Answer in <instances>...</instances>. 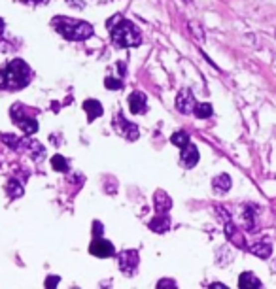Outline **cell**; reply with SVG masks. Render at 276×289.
<instances>
[{
	"mask_svg": "<svg viewBox=\"0 0 276 289\" xmlns=\"http://www.w3.org/2000/svg\"><path fill=\"white\" fill-rule=\"evenodd\" d=\"M171 140H172L174 146H180V148H184V146H187V144H189V134H187V132H184V131L174 132Z\"/></svg>",
	"mask_w": 276,
	"mask_h": 289,
	"instance_id": "20",
	"label": "cell"
},
{
	"mask_svg": "<svg viewBox=\"0 0 276 289\" xmlns=\"http://www.w3.org/2000/svg\"><path fill=\"white\" fill-rule=\"evenodd\" d=\"M174 286H176V284L172 280H161L157 284V288H174Z\"/></svg>",
	"mask_w": 276,
	"mask_h": 289,
	"instance_id": "25",
	"label": "cell"
},
{
	"mask_svg": "<svg viewBox=\"0 0 276 289\" xmlns=\"http://www.w3.org/2000/svg\"><path fill=\"white\" fill-rule=\"evenodd\" d=\"M248 250H250V253H254L256 257H261V259H269L273 255V246L269 242H256L252 244Z\"/></svg>",
	"mask_w": 276,
	"mask_h": 289,
	"instance_id": "13",
	"label": "cell"
},
{
	"mask_svg": "<svg viewBox=\"0 0 276 289\" xmlns=\"http://www.w3.org/2000/svg\"><path fill=\"white\" fill-rule=\"evenodd\" d=\"M171 196L167 195V193H163V191H157L155 193V208H157V212H165V210H171Z\"/></svg>",
	"mask_w": 276,
	"mask_h": 289,
	"instance_id": "17",
	"label": "cell"
},
{
	"mask_svg": "<svg viewBox=\"0 0 276 289\" xmlns=\"http://www.w3.org/2000/svg\"><path fill=\"white\" fill-rule=\"evenodd\" d=\"M6 189H8V195L13 196V198H17V196L23 195V186H21L17 180H10Z\"/></svg>",
	"mask_w": 276,
	"mask_h": 289,
	"instance_id": "21",
	"label": "cell"
},
{
	"mask_svg": "<svg viewBox=\"0 0 276 289\" xmlns=\"http://www.w3.org/2000/svg\"><path fill=\"white\" fill-rule=\"evenodd\" d=\"M57 282H59V276H51V278L46 282V286H48V288H55V284H57Z\"/></svg>",
	"mask_w": 276,
	"mask_h": 289,
	"instance_id": "26",
	"label": "cell"
},
{
	"mask_svg": "<svg viewBox=\"0 0 276 289\" xmlns=\"http://www.w3.org/2000/svg\"><path fill=\"white\" fill-rule=\"evenodd\" d=\"M117 265H119V271L125 272V274H133L138 267V253L133 252V250H127V252H121L119 257H117Z\"/></svg>",
	"mask_w": 276,
	"mask_h": 289,
	"instance_id": "5",
	"label": "cell"
},
{
	"mask_svg": "<svg viewBox=\"0 0 276 289\" xmlns=\"http://www.w3.org/2000/svg\"><path fill=\"white\" fill-rule=\"evenodd\" d=\"M244 223H246V229L250 233H256V212H254V208H246V212H244Z\"/></svg>",
	"mask_w": 276,
	"mask_h": 289,
	"instance_id": "18",
	"label": "cell"
},
{
	"mask_svg": "<svg viewBox=\"0 0 276 289\" xmlns=\"http://www.w3.org/2000/svg\"><path fill=\"white\" fill-rule=\"evenodd\" d=\"M89 252L93 253L95 257H112L115 250L114 246H112V242H108L104 238H98L96 236L95 240L91 242V246H89Z\"/></svg>",
	"mask_w": 276,
	"mask_h": 289,
	"instance_id": "6",
	"label": "cell"
},
{
	"mask_svg": "<svg viewBox=\"0 0 276 289\" xmlns=\"http://www.w3.org/2000/svg\"><path fill=\"white\" fill-rule=\"evenodd\" d=\"M102 233V225L98 223V221H95V234L96 236H98V234Z\"/></svg>",
	"mask_w": 276,
	"mask_h": 289,
	"instance_id": "27",
	"label": "cell"
},
{
	"mask_svg": "<svg viewBox=\"0 0 276 289\" xmlns=\"http://www.w3.org/2000/svg\"><path fill=\"white\" fill-rule=\"evenodd\" d=\"M2 30H4V21L0 19V34H2Z\"/></svg>",
	"mask_w": 276,
	"mask_h": 289,
	"instance_id": "28",
	"label": "cell"
},
{
	"mask_svg": "<svg viewBox=\"0 0 276 289\" xmlns=\"http://www.w3.org/2000/svg\"><path fill=\"white\" fill-rule=\"evenodd\" d=\"M182 163H184V167L185 168H193L197 163H199V149L195 148L193 144H187V146H184L182 148Z\"/></svg>",
	"mask_w": 276,
	"mask_h": 289,
	"instance_id": "9",
	"label": "cell"
},
{
	"mask_svg": "<svg viewBox=\"0 0 276 289\" xmlns=\"http://www.w3.org/2000/svg\"><path fill=\"white\" fill-rule=\"evenodd\" d=\"M104 85L108 87V89H121V87H123L121 80H115V78H106Z\"/></svg>",
	"mask_w": 276,
	"mask_h": 289,
	"instance_id": "24",
	"label": "cell"
},
{
	"mask_svg": "<svg viewBox=\"0 0 276 289\" xmlns=\"http://www.w3.org/2000/svg\"><path fill=\"white\" fill-rule=\"evenodd\" d=\"M19 2H29V0H19Z\"/></svg>",
	"mask_w": 276,
	"mask_h": 289,
	"instance_id": "30",
	"label": "cell"
},
{
	"mask_svg": "<svg viewBox=\"0 0 276 289\" xmlns=\"http://www.w3.org/2000/svg\"><path fill=\"white\" fill-rule=\"evenodd\" d=\"M84 110L87 112V117H89V121H93L96 117H100L102 115V106L98 100H93V98H89L84 102Z\"/></svg>",
	"mask_w": 276,
	"mask_h": 289,
	"instance_id": "14",
	"label": "cell"
},
{
	"mask_svg": "<svg viewBox=\"0 0 276 289\" xmlns=\"http://www.w3.org/2000/svg\"><path fill=\"white\" fill-rule=\"evenodd\" d=\"M108 28L112 32V42L119 47H134L140 46L142 36L140 30L134 27L131 21L123 19L121 15H114L108 21Z\"/></svg>",
	"mask_w": 276,
	"mask_h": 289,
	"instance_id": "1",
	"label": "cell"
},
{
	"mask_svg": "<svg viewBox=\"0 0 276 289\" xmlns=\"http://www.w3.org/2000/svg\"><path fill=\"white\" fill-rule=\"evenodd\" d=\"M225 234H227V238L231 240L233 244H237L238 248H248L246 242H244V236L240 234V231L237 229V225L227 221L225 223Z\"/></svg>",
	"mask_w": 276,
	"mask_h": 289,
	"instance_id": "11",
	"label": "cell"
},
{
	"mask_svg": "<svg viewBox=\"0 0 276 289\" xmlns=\"http://www.w3.org/2000/svg\"><path fill=\"white\" fill-rule=\"evenodd\" d=\"M29 80H30V68L21 59H13L0 72V87L21 89V87H25V85L29 84Z\"/></svg>",
	"mask_w": 276,
	"mask_h": 289,
	"instance_id": "2",
	"label": "cell"
},
{
	"mask_svg": "<svg viewBox=\"0 0 276 289\" xmlns=\"http://www.w3.org/2000/svg\"><path fill=\"white\" fill-rule=\"evenodd\" d=\"M0 138H2L4 144H8L10 148H15V149L21 148V140L17 138V136H13V134H2Z\"/></svg>",
	"mask_w": 276,
	"mask_h": 289,
	"instance_id": "23",
	"label": "cell"
},
{
	"mask_svg": "<svg viewBox=\"0 0 276 289\" xmlns=\"http://www.w3.org/2000/svg\"><path fill=\"white\" fill-rule=\"evenodd\" d=\"M146 104H148V98L146 95L140 93V91H134L129 96V106H131V112L133 113H144L146 112Z\"/></svg>",
	"mask_w": 276,
	"mask_h": 289,
	"instance_id": "10",
	"label": "cell"
},
{
	"mask_svg": "<svg viewBox=\"0 0 276 289\" xmlns=\"http://www.w3.org/2000/svg\"><path fill=\"white\" fill-rule=\"evenodd\" d=\"M53 27L59 30V34H63L67 40H74V42L87 40V38L93 36V27L89 23H84V21H72L68 17H55L53 19Z\"/></svg>",
	"mask_w": 276,
	"mask_h": 289,
	"instance_id": "3",
	"label": "cell"
},
{
	"mask_svg": "<svg viewBox=\"0 0 276 289\" xmlns=\"http://www.w3.org/2000/svg\"><path fill=\"white\" fill-rule=\"evenodd\" d=\"M115 131L119 132L121 136H125L127 140H136V138H138V129H136V125L127 121L121 113H119L117 119H115Z\"/></svg>",
	"mask_w": 276,
	"mask_h": 289,
	"instance_id": "7",
	"label": "cell"
},
{
	"mask_svg": "<svg viewBox=\"0 0 276 289\" xmlns=\"http://www.w3.org/2000/svg\"><path fill=\"white\" fill-rule=\"evenodd\" d=\"M11 119L17 123L27 134H34V132L38 131V123H36V119H34L32 115H29V110H27L23 104L11 106Z\"/></svg>",
	"mask_w": 276,
	"mask_h": 289,
	"instance_id": "4",
	"label": "cell"
},
{
	"mask_svg": "<svg viewBox=\"0 0 276 289\" xmlns=\"http://www.w3.org/2000/svg\"><path fill=\"white\" fill-rule=\"evenodd\" d=\"M212 186H214V191H218V193H227L231 186H233V182H231L229 174H219V176L214 178Z\"/></svg>",
	"mask_w": 276,
	"mask_h": 289,
	"instance_id": "15",
	"label": "cell"
},
{
	"mask_svg": "<svg viewBox=\"0 0 276 289\" xmlns=\"http://www.w3.org/2000/svg\"><path fill=\"white\" fill-rule=\"evenodd\" d=\"M36 2H38V4H42V2H48V0H36Z\"/></svg>",
	"mask_w": 276,
	"mask_h": 289,
	"instance_id": "29",
	"label": "cell"
},
{
	"mask_svg": "<svg viewBox=\"0 0 276 289\" xmlns=\"http://www.w3.org/2000/svg\"><path fill=\"white\" fill-rule=\"evenodd\" d=\"M263 284L257 278L254 272H242L238 278V288L240 289H250V288H261Z\"/></svg>",
	"mask_w": 276,
	"mask_h": 289,
	"instance_id": "12",
	"label": "cell"
},
{
	"mask_svg": "<svg viewBox=\"0 0 276 289\" xmlns=\"http://www.w3.org/2000/svg\"><path fill=\"white\" fill-rule=\"evenodd\" d=\"M195 115L199 117V119H206V117H210L212 115V106L206 102H202V104H195Z\"/></svg>",
	"mask_w": 276,
	"mask_h": 289,
	"instance_id": "19",
	"label": "cell"
},
{
	"mask_svg": "<svg viewBox=\"0 0 276 289\" xmlns=\"http://www.w3.org/2000/svg\"><path fill=\"white\" fill-rule=\"evenodd\" d=\"M150 227H152L155 233H167V231H169V227H171V221H169V217H167V215H157L155 219L150 221Z\"/></svg>",
	"mask_w": 276,
	"mask_h": 289,
	"instance_id": "16",
	"label": "cell"
},
{
	"mask_svg": "<svg viewBox=\"0 0 276 289\" xmlns=\"http://www.w3.org/2000/svg\"><path fill=\"white\" fill-rule=\"evenodd\" d=\"M195 96L191 95L189 89H182L178 96H176V108L180 110L182 113H191L195 110Z\"/></svg>",
	"mask_w": 276,
	"mask_h": 289,
	"instance_id": "8",
	"label": "cell"
},
{
	"mask_svg": "<svg viewBox=\"0 0 276 289\" xmlns=\"http://www.w3.org/2000/svg\"><path fill=\"white\" fill-rule=\"evenodd\" d=\"M51 167H53V170H57V172H67L68 163L63 155H55V157L51 159Z\"/></svg>",
	"mask_w": 276,
	"mask_h": 289,
	"instance_id": "22",
	"label": "cell"
}]
</instances>
